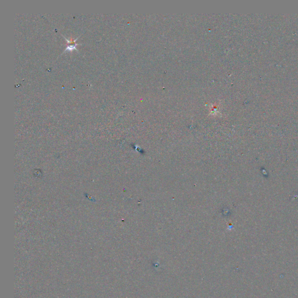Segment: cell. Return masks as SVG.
<instances>
[{
  "mask_svg": "<svg viewBox=\"0 0 298 298\" xmlns=\"http://www.w3.org/2000/svg\"><path fill=\"white\" fill-rule=\"evenodd\" d=\"M64 39H65L66 40V42L68 43V44H69L67 47H66V49L64 50V52H65L66 51H72L74 50H76L78 51V50L76 49V46L80 44H77L75 42L78 39V37H77L76 39H71V40H68L66 38H65V37H64Z\"/></svg>",
  "mask_w": 298,
  "mask_h": 298,
  "instance_id": "1",
  "label": "cell"
}]
</instances>
